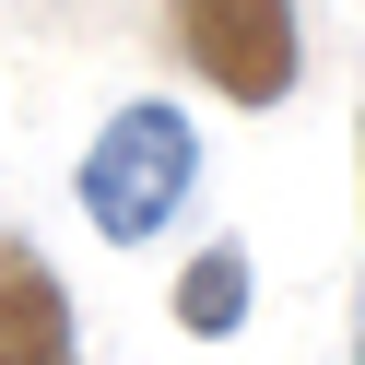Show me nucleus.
<instances>
[{
  "instance_id": "3",
  "label": "nucleus",
  "mask_w": 365,
  "mask_h": 365,
  "mask_svg": "<svg viewBox=\"0 0 365 365\" xmlns=\"http://www.w3.org/2000/svg\"><path fill=\"white\" fill-rule=\"evenodd\" d=\"M0 365H83L71 354V294H59L36 236H0Z\"/></svg>"
},
{
  "instance_id": "6",
  "label": "nucleus",
  "mask_w": 365,
  "mask_h": 365,
  "mask_svg": "<svg viewBox=\"0 0 365 365\" xmlns=\"http://www.w3.org/2000/svg\"><path fill=\"white\" fill-rule=\"evenodd\" d=\"M354 365H365V330H354Z\"/></svg>"
},
{
  "instance_id": "1",
  "label": "nucleus",
  "mask_w": 365,
  "mask_h": 365,
  "mask_svg": "<svg viewBox=\"0 0 365 365\" xmlns=\"http://www.w3.org/2000/svg\"><path fill=\"white\" fill-rule=\"evenodd\" d=\"M189 189H200V130L177 118L165 95H130L118 118L83 142V177H71L83 224H95L106 247H153L177 212H189Z\"/></svg>"
},
{
  "instance_id": "5",
  "label": "nucleus",
  "mask_w": 365,
  "mask_h": 365,
  "mask_svg": "<svg viewBox=\"0 0 365 365\" xmlns=\"http://www.w3.org/2000/svg\"><path fill=\"white\" fill-rule=\"evenodd\" d=\"M354 177H365V118H354Z\"/></svg>"
},
{
  "instance_id": "4",
  "label": "nucleus",
  "mask_w": 365,
  "mask_h": 365,
  "mask_svg": "<svg viewBox=\"0 0 365 365\" xmlns=\"http://www.w3.org/2000/svg\"><path fill=\"white\" fill-rule=\"evenodd\" d=\"M165 307H177L189 341H236V330H247V247H200V259L177 271Z\"/></svg>"
},
{
  "instance_id": "2",
  "label": "nucleus",
  "mask_w": 365,
  "mask_h": 365,
  "mask_svg": "<svg viewBox=\"0 0 365 365\" xmlns=\"http://www.w3.org/2000/svg\"><path fill=\"white\" fill-rule=\"evenodd\" d=\"M165 36L189 48V71L224 106H283L307 71V36H294V0H165Z\"/></svg>"
}]
</instances>
